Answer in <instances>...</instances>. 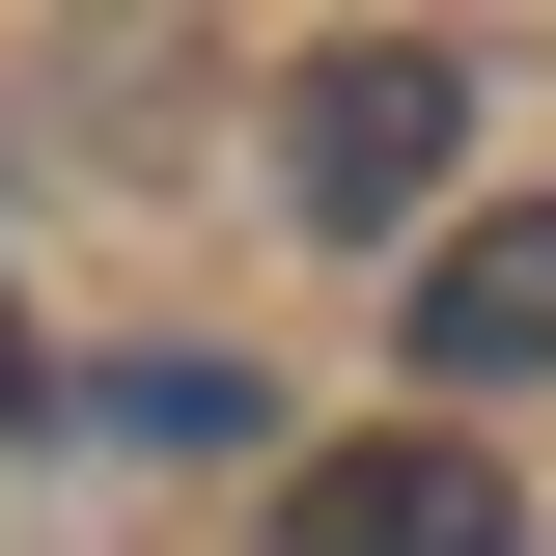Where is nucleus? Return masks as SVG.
I'll list each match as a JSON object with an SVG mask.
<instances>
[{"instance_id": "1", "label": "nucleus", "mask_w": 556, "mask_h": 556, "mask_svg": "<svg viewBox=\"0 0 556 556\" xmlns=\"http://www.w3.org/2000/svg\"><path fill=\"white\" fill-rule=\"evenodd\" d=\"M445 167H473V56L445 28H306L278 56V195L306 223H417L445 251Z\"/></svg>"}, {"instance_id": "2", "label": "nucleus", "mask_w": 556, "mask_h": 556, "mask_svg": "<svg viewBox=\"0 0 556 556\" xmlns=\"http://www.w3.org/2000/svg\"><path fill=\"white\" fill-rule=\"evenodd\" d=\"M278 556H529V501H501L473 417H362V445L278 473Z\"/></svg>"}, {"instance_id": "3", "label": "nucleus", "mask_w": 556, "mask_h": 556, "mask_svg": "<svg viewBox=\"0 0 556 556\" xmlns=\"http://www.w3.org/2000/svg\"><path fill=\"white\" fill-rule=\"evenodd\" d=\"M417 417H473V390H529V362H556V195H473V223H445V251H417Z\"/></svg>"}]
</instances>
